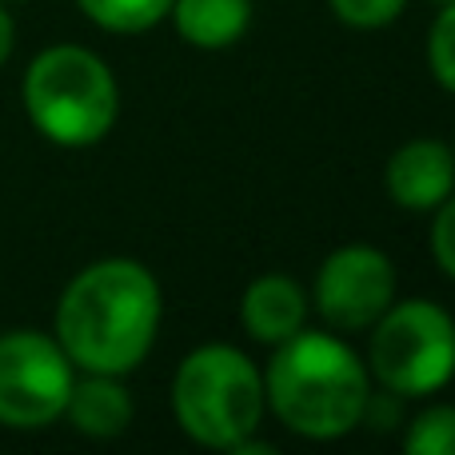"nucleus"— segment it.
Here are the masks:
<instances>
[{"label":"nucleus","mask_w":455,"mask_h":455,"mask_svg":"<svg viewBox=\"0 0 455 455\" xmlns=\"http://www.w3.org/2000/svg\"><path fill=\"white\" fill-rule=\"evenodd\" d=\"M168 16L192 48H232L251 24V0H172Z\"/></svg>","instance_id":"obj_11"},{"label":"nucleus","mask_w":455,"mask_h":455,"mask_svg":"<svg viewBox=\"0 0 455 455\" xmlns=\"http://www.w3.org/2000/svg\"><path fill=\"white\" fill-rule=\"evenodd\" d=\"M80 12L88 16L92 24H100L104 32H148L156 28L160 20L168 16L172 0H76Z\"/></svg>","instance_id":"obj_12"},{"label":"nucleus","mask_w":455,"mask_h":455,"mask_svg":"<svg viewBox=\"0 0 455 455\" xmlns=\"http://www.w3.org/2000/svg\"><path fill=\"white\" fill-rule=\"evenodd\" d=\"M403 451L411 455H455V408H427L411 419L403 435Z\"/></svg>","instance_id":"obj_13"},{"label":"nucleus","mask_w":455,"mask_h":455,"mask_svg":"<svg viewBox=\"0 0 455 455\" xmlns=\"http://www.w3.org/2000/svg\"><path fill=\"white\" fill-rule=\"evenodd\" d=\"M12 40H16V24H12V16H8L4 0H0V64H4L8 52H12Z\"/></svg>","instance_id":"obj_17"},{"label":"nucleus","mask_w":455,"mask_h":455,"mask_svg":"<svg viewBox=\"0 0 455 455\" xmlns=\"http://www.w3.org/2000/svg\"><path fill=\"white\" fill-rule=\"evenodd\" d=\"M240 320L251 339L275 347L283 339H291L296 331H304L307 296L291 275H259V280L248 283V291L240 299Z\"/></svg>","instance_id":"obj_9"},{"label":"nucleus","mask_w":455,"mask_h":455,"mask_svg":"<svg viewBox=\"0 0 455 455\" xmlns=\"http://www.w3.org/2000/svg\"><path fill=\"white\" fill-rule=\"evenodd\" d=\"M76 384L72 360L44 331H4L0 336V424L36 432L64 416Z\"/></svg>","instance_id":"obj_6"},{"label":"nucleus","mask_w":455,"mask_h":455,"mask_svg":"<svg viewBox=\"0 0 455 455\" xmlns=\"http://www.w3.org/2000/svg\"><path fill=\"white\" fill-rule=\"evenodd\" d=\"M435 4H448V0H435Z\"/></svg>","instance_id":"obj_19"},{"label":"nucleus","mask_w":455,"mask_h":455,"mask_svg":"<svg viewBox=\"0 0 455 455\" xmlns=\"http://www.w3.org/2000/svg\"><path fill=\"white\" fill-rule=\"evenodd\" d=\"M4 4H8V0H4Z\"/></svg>","instance_id":"obj_20"},{"label":"nucleus","mask_w":455,"mask_h":455,"mask_svg":"<svg viewBox=\"0 0 455 455\" xmlns=\"http://www.w3.org/2000/svg\"><path fill=\"white\" fill-rule=\"evenodd\" d=\"M432 256L435 264L455 280V192L435 208V224H432Z\"/></svg>","instance_id":"obj_16"},{"label":"nucleus","mask_w":455,"mask_h":455,"mask_svg":"<svg viewBox=\"0 0 455 455\" xmlns=\"http://www.w3.org/2000/svg\"><path fill=\"white\" fill-rule=\"evenodd\" d=\"M368 363L392 395L440 392L455 376V320L432 299H400L371 323Z\"/></svg>","instance_id":"obj_5"},{"label":"nucleus","mask_w":455,"mask_h":455,"mask_svg":"<svg viewBox=\"0 0 455 455\" xmlns=\"http://www.w3.org/2000/svg\"><path fill=\"white\" fill-rule=\"evenodd\" d=\"M387 196L408 212H435L455 192V148L443 140H408L387 160Z\"/></svg>","instance_id":"obj_8"},{"label":"nucleus","mask_w":455,"mask_h":455,"mask_svg":"<svg viewBox=\"0 0 455 455\" xmlns=\"http://www.w3.org/2000/svg\"><path fill=\"white\" fill-rule=\"evenodd\" d=\"M395 304V267L371 243L336 248L315 275V307L336 336L368 331Z\"/></svg>","instance_id":"obj_7"},{"label":"nucleus","mask_w":455,"mask_h":455,"mask_svg":"<svg viewBox=\"0 0 455 455\" xmlns=\"http://www.w3.org/2000/svg\"><path fill=\"white\" fill-rule=\"evenodd\" d=\"M24 112L44 140L60 148H92L120 116L112 68L80 44H52L24 72Z\"/></svg>","instance_id":"obj_3"},{"label":"nucleus","mask_w":455,"mask_h":455,"mask_svg":"<svg viewBox=\"0 0 455 455\" xmlns=\"http://www.w3.org/2000/svg\"><path fill=\"white\" fill-rule=\"evenodd\" d=\"M264 376L232 344H204L184 355L172 379L176 424L196 443L232 451L264 419Z\"/></svg>","instance_id":"obj_4"},{"label":"nucleus","mask_w":455,"mask_h":455,"mask_svg":"<svg viewBox=\"0 0 455 455\" xmlns=\"http://www.w3.org/2000/svg\"><path fill=\"white\" fill-rule=\"evenodd\" d=\"M232 455H275V443H264V440H251V435H243V440L232 448Z\"/></svg>","instance_id":"obj_18"},{"label":"nucleus","mask_w":455,"mask_h":455,"mask_svg":"<svg viewBox=\"0 0 455 455\" xmlns=\"http://www.w3.org/2000/svg\"><path fill=\"white\" fill-rule=\"evenodd\" d=\"M427 64H432V76L455 96V0L440 8V16L432 20L427 32Z\"/></svg>","instance_id":"obj_14"},{"label":"nucleus","mask_w":455,"mask_h":455,"mask_svg":"<svg viewBox=\"0 0 455 455\" xmlns=\"http://www.w3.org/2000/svg\"><path fill=\"white\" fill-rule=\"evenodd\" d=\"M160 331V283L140 259L88 264L56 304V344L72 368L124 376L152 352Z\"/></svg>","instance_id":"obj_1"},{"label":"nucleus","mask_w":455,"mask_h":455,"mask_svg":"<svg viewBox=\"0 0 455 455\" xmlns=\"http://www.w3.org/2000/svg\"><path fill=\"white\" fill-rule=\"evenodd\" d=\"M64 416L72 419V427H76L80 435L112 440V435L128 432V424H132V395L120 384V376L88 371V379L72 384Z\"/></svg>","instance_id":"obj_10"},{"label":"nucleus","mask_w":455,"mask_h":455,"mask_svg":"<svg viewBox=\"0 0 455 455\" xmlns=\"http://www.w3.org/2000/svg\"><path fill=\"white\" fill-rule=\"evenodd\" d=\"M264 400L275 419L304 440H339L368 416V368L331 331H296L275 344Z\"/></svg>","instance_id":"obj_2"},{"label":"nucleus","mask_w":455,"mask_h":455,"mask_svg":"<svg viewBox=\"0 0 455 455\" xmlns=\"http://www.w3.org/2000/svg\"><path fill=\"white\" fill-rule=\"evenodd\" d=\"M328 4L347 28H384L403 12L408 0H328Z\"/></svg>","instance_id":"obj_15"}]
</instances>
